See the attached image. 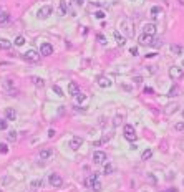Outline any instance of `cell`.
Returning <instances> with one entry per match:
<instances>
[{"mask_svg": "<svg viewBox=\"0 0 184 192\" xmlns=\"http://www.w3.org/2000/svg\"><path fill=\"white\" fill-rule=\"evenodd\" d=\"M85 184H86V187H90V189H93L95 192H101V189H103V186H101V182L98 181V175L93 172L90 177L85 181Z\"/></svg>", "mask_w": 184, "mask_h": 192, "instance_id": "1", "label": "cell"}, {"mask_svg": "<svg viewBox=\"0 0 184 192\" xmlns=\"http://www.w3.org/2000/svg\"><path fill=\"white\" fill-rule=\"evenodd\" d=\"M123 136H125L128 141H131V142L138 139V134H136V131H134V128L131 124H126L125 128H123Z\"/></svg>", "mask_w": 184, "mask_h": 192, "instance_id": "2", "label": "cell"}, {"mask_svg": "<svg viewBox=\"0 0 184 192\" xmlns=\"http://www.w3.org/2000/svg\"><path fill=\"white\" fill-rule=\"evenodd\" d=\"M52 13H53V9H52V7H50V5H43L42 9L36 12V17H38L40 20H47Z\"/></svg>", "mask_w": 184, "mask_h": 192, "instance_id": "3", "label": "cell"}, {"mask_svg": "<svg viewBox=\"0 0 184 192\" xmlns=\"http://www.w3.org/2000/svg\"><path fill=\"white\" fill-rule=\"evenodd\" d=\"M169 76L173 80H181L182 76H184V70L181 66H171L169 68Z\"/></svg>", "mask_w": 184, "mask_h": 192, "instance_id": "4", "label": "cell"}, {"mask_svg": "<svg viewBox=\"0 0 184 192\" xmlns=\"http://www.w3.org/2000/svg\"><path fill=\"white\" fill-rule=\"evenodd\" d=\"M48 182H50L52 187H61L63 179H61L58 174H50V175H48Z\"/></svg>", "mask_w": 184, "mask_h": 192, "instance_id": "5", "label": "cell"}, {"mask_svg": "<svg viewBox=\"0 0 184 192\" xmlns=\"http://www.w3.org/2000/svg\"><path fill=\"white\" fill-rule=\"evenodd\" d=\"M93 162L95 164H103V162H106V152H103V151H95L93 152Z\"/></svg>", "mask_w": 184, "mask_h": 192, "instance_id": "6", "label": "cell"}, {"mask_svg": "<svg viewBox=\"0 0 184 192\" xmlns=\"http://www.w3.org/2000/svg\"><path fill=\"white\" fill-rule=\"evenodd\" d=\"M40 55H43V56H50V55H53V45H50V43H42L40 45Z\"/></svg>", "mask_w": 184, "mask_h": 192, "instance_id": "7", "label": "cell"}, {"mask_svg": "<svg viewBox=\"0 0 184 192\" xmlns=\"http://www.w3.org/2000/svg\"><path fill=\"white\" fill-rule=\"evenodd\" d=\"M23 58H25L27 61L35 63V61H38V58H40V53L35 51V50H28L27 53H23Z\"/></svg>", "mask_w": 184, "mask_h": 192, "instance_id": "8", "label": "cell"}, {"mask_svg": "<svg viewBox=\"0 0 184 192\" xmlns=\"http://www.w3.org/2000/svg\"><path fill=\"white\" fill-rule=\"evenodd\" d=\"M2 89H3V91H7L9 95L13 96V93H15V85H13V81H12V80H5V81L2 83Z\"/></svg>", "mask_w": 184, "mask_h": 192, "instance_id": "9", "label": "cell"}, {"mask_svg": "<svg viewBox=\"0 0 184 192\" xmlns=\"http://www.w3.org/2000/svg\"><path fill=\"white\" fill-rule=\"evenodd\" d=\"M156 30H158L156 23H146V25L143 27V33H146V35H153V36H154Z\"/></svg>", "mask_w": 184, "mask_h": 192, "instance_id": "10", "label": "cell"}, {"mask_svg": "<svg viewBox=\"0 0 184 192\" xmlns=\"http://www.w3.org/2000/svg\"><path fill=\"white\" fill-rule=\"evenodd\" d=\"M96 83H98V86H100V88H109V86H111V80H109L108 76H98Z\"/></svg>", "mask_w": 184, "mask_h": 192, "instance_id": "11", "label": "cell"}, {"mask_svg": "<svg viewBox=\"0 0 184 192\" xmlns=\"http://www.w3.org/2000/svg\"><path fill=\"white\" fill-rule=\"evenodd\" d=\"M81 144H83V139H81L80 136H75V137H71V141H70V144H68V146H70L73 151H78Z\"/></svg>", "mask_w": 184, "mask_h": 192, "instance_id": "12", "label": "cell"}, {"mask_svg": "<svg viewBox=\"0 0 184 192\" xmlns=\"http://www.w3.org/2000/svg\"><path fill=\"white\" fill-rule=\"evenodd\" d=\"M121 27H123V30H125V33L128 35V36H134V28H131V25H129L128 20H123Z\"/></svg>", "mask_w": 184, "mask_h": 192, "instance_id": "13", "label": "cell"}, {"mask_svg": "<svg viewBox=\"0 0 184 192\" xmlns=\"http://www.w3.org/2000/svg\"><path fill=\"white\" fill-rule=\"evenodd\" d=\"M52 156H53V149H50V148H45V149L40 151V161H47V159L52 157Z\"/></svg>", "mask_w": 184, "mask_h": 192, "instance_id": "14", "label": "cell"}, {"mask_svg": "<svg viewBox=\"0 0 184 192\" xmlns=\"http://www.w3.org/2000/svg\"><path fill=\"white\" fill-rule=\"evenodd\" d=\"M113 36H114V40H116V43L120 45V47H123V45L126 43V38H125V35H123V33H120L118 30H114V32H113Z\"/></svg>", "mask_w": 184, "mask_h": 192, "instance_id": "15", "label": "cell"}, {"mask_svg": "<svg viewBox=\"0 0 184 192\" xmlns=\"http://www.w3.org/2000/svg\"><path fill=\"white\" fill-rule=\"evenodd\" d=\"M68 93H70L71 96H76V95H80V86L75 83V81H71V83L68 85Z\"/></svg>", "mask_w": 184, "mask_h": 192, "instance_id": "16", "label": "cell"}, {"mask_svg": "<svg viewBox=\"0 0 184 192\" xmlns=\"http://www.w3.org/2000/svg\"><path fill=\"white\" fill-rule=\"evenodd\" d=\"M5 118H7V121H15V118H17V111H15L13 108H7L5 109Z\"/></svg>", "mask_w": 184, "mask_h": 192, "instance_id": "17", "label": "cell"}, {"mask_svg": "<svg viewBox=\"0 0 184 192\" xmlns=\"http://www.w3.org/2000/svg\"><path fill=\"white\" fill-rule=\"evenodd\" d=\"M149 13H151V17H153L154 20H156V18H159V17H161V13H163V9H161V7H158V5H154V7H151V12H149Z\"/></svg>", "mask_w": 184, "mask_h": 192, "instance_id": "18", "label": "cell"}, {"mask_svg": "<svg viewBox=\"0 0 184 192\" xmlns=\"http://www.w3.org/2000/svg\"><path fill=\"white\" fill-rule=\"evenodd\" d=\"M151 42H153V35H146V33H143L141 36H140V43L141 45H151Z\"/></svg>", "mask_w": 184, "mask_h": 192, "instance_id": "19", "label": "cell"}, {"mask_svg": "<svg viewBox=\"0 0 184 192\" xmlns=\"http://www.w3.org/2000/svg\"><path fill=\"white\" fill-rule=\"evenodd\" d=\"M12 48V42L7 38H0V50H10Z\"/></svg>", "mask_w": 184, "mask_h": 192, "instance_id": "20", "label": "cell"}, {"mask_svg": "<svg viewBox=\"0 0 184 192\" xmlns=\"http://www.w3.org/2000/svg\"><path fill=\"white\" fill-rule=\"evenodd\" d=\"M32 83L35 85V86H38V88H43L45 86V81L42 80V78H38V76H32Z\"/></svg>", "mask_w": 184, "mask_h": 192, "instance_id": "21", "label": "cell"}, {"mask_svg": "<svg viewBox=\"0 0 184 192\" xmlns=\"http://www.w3.org/2000/svg\"><path fill=\"white\" fill-rule=\"evenodd\" d=\"M9 22H10V15L7 13V12H0V25L9 23Z\"/></svg>", "mask_w": 184, "mask_h": 192, "instance_id": "22", "label": "cell"}, {"mask_svg": "<svg viewBox=\"0 0 184 192\" xmlns=\"http://www.w3.org/2000/svg\"><path fill=\"white\" fill-rule=\"evenodd\" d=\"M151 156H153V151H151V149H146V151H143L141 159H143V161H148V159H151Z\"/></svg>", "mask_w": 184, "mask_h": 192, "instance_id": "23", "label": "cell"}, {"mask_svg": "<svg viewBox=\"0 0 184 192\" xmlns=\"http://www.w3.org/2000/svg\"><path fill=\"white\" fill-rule=\"evenodd\" d=\"M7 141L15 142V141H17V133H15V131H10L9 134H7Z\"/></svg>", "mask_w": 184, "mask_h": 192, "instance_id": "24", "label": "cell"}, {"mask_svg": "<svg viewBox=\"0 0 184 192\" xmlns=\"http://www.w3.org/2000/svg\"><path fill=\"white\" fill-rule=\"evenodd\" d=\"M171 51L174 53V55H181V51H182V48L179 47V45H171Z\"/></svg>", "mask_w": 184, "mask_h": 192, "instance_id": "25", "label": "cell"}, {"mask_svg": "<svg viewBox=\"0 0 184 192\" xmlns=\"http://www.w3.org/2000/svg\"><path fill=\"white\" fill-rule=\"evenodd\" d=\"M30 187H32V189H38V187H42V179L32 181V182H30Z\"/></svg>", "mask_w": 184, "mask_h": 192, "instance_id": "26", "label": "cell"}, {"mask_svg": "<svg viewBox=\"0 0 184 192\" xmlns=\"http://www.w3.org/2000/svg\"><path fill=\"white\" fill-rule=\"evenodd\" d=\"M67 10H68L67 2H65V0H63V2H60V13H61V15H65V13H67Z\"/></svg>", "mask_w": 184, "mask_h": 192, "instance_id": "27", "label": "cell"}, {"mask_svg": "<svg viewBox=\"0 0 184 192\" xmlns=\"http://www.w3.org/2000/svg\"><path fill=\"white\" fill-rule=\"evenodd\" d=\"M25 43V36H22V35H18L17 38H15V45L17 47H22V45Z\"/></svg>", "mask_w": 184, "mask_h": 192, "instance_id": "28", "label": "cell"}, {"mask_svg": "<svg viewBox=\"0 0 184 192\" xmlns=\"http://www.w3.org/2000/svg\"><path fill=\"white\" fill-rule=\"evenodd\" d=\"M161 45H163V42H161V40H158V38H153V42H151V45H149V47H153V48H159Z\"/></svg>", "mask_w": 184, "mask_h": 192, "instance_id": "29", "label": "cell"}, {"mask_svg": "<svg viewBox=\"0 0 184 192\" xmlns=\"http://www.w3.org/2000/svg\"><path fill=\"white\" fill-rule=\"evenodd\" d=\"M52 89H53V91H55L58 96H63V89H61L58 85H53V88H52Z\"/></svg>", "mask_w": 184, "mask_h": 192, "instance_id": "30", "label": "cell"}, {"mask_svg": "<svg viewBox=\"0 0 184 192\" xmlns=\"http://www.w3.org/2000/svg\"><path fill=\"white\" fill-rule=\"evenodd\" d=\"M174 129L176 131H184V121H179L174 124Z\"/></svg>", "mask_w": 184, "mask_h": 192, "instance_id": "31", "label": "cell"}, {"mask_svg": "<svg viewBox=\"0 0 184 192\" xmlns=\"http://www.w3.org/2000/svg\"><path fill=\"white\" fill-rule=\"evenodd\" d=\"M113 171H114V169H113L111 164H106L105 169H103V172H105V174H113Z\"/></svg>", "mask_w": 184, "mask_h": 192, "instance_id": "32", "label": "cell"}, {"mask_svg": "<svg viewBox=\"0 0 184 192\" xmlns=\"http://www.w3.org/2000/svg\"><path fill=\"white\" fill-rule=\"evenodd\" d=\"M96 40H98V42H100L101 45H106V36H105V35L98 33V35H96Z\"/></svg>", "mask_w": 184, "mask_h": 192, "instance_id": "33", "label": "cell"}, {"mask_svg": "<svg viewBox=\"0 0 184 192\" xmlns=\"http://www.w3.org/2000/svg\"><path fill=\"white\" fill-rule=\"evenodd\" d=\"M178 95V86H173L169 89V93H167V96H176Z\"/></svg>", "mask_w": 184, "mask_h": 192, "instance_id": "34", "label": "cell"}, {"mask_svg": "<svg viewBox=\"0 0 184 192\" xmlns=\"http://www.w3.org/2000/svg\"><path fill=\"white\" fill-rule=\"evenodd\" d=\"M95 17L101 20V18H105V17H106V13H105V12H103V10H98V12H96V13H95Z\"/></svg>", "mask_w": 184, "mask_h": 192, "instance_id": "35", "label": "cell"}, {"mask_svg": "<svg viewBox=\"0 0 184 192\" xmlns=\"http://www.w3.org/2000/svg\"><path fill=\"white\" fill-rule=\"evenodd\" d=\"M7 129V119H0V131H5Z\"/></svg>", "mask_w": 184, "mask_h": 192, "instance_id": "36", "label": "cell"}, {"mask_svg": "<svg viewBox=\"0 0 184 192\" xmlns=\"http://www.w3.org/2000/svg\"><path fill=\"white\" fill-rule=\"evenodd\" d=\"M9 152V148H7V144H0V154H7Z\"/></svg>", "mask_w": 184, "mask_h": 192, "instance_id": "37", "label": "cell"}, {"mask_svg": "<svg viewBox=\"0 0 184 192\" xmlns=\"http://www.w3.org/2000/svg\"><path fill=\"white\" fill-rule=\"evenodd\" d=\"M75 98H76V101H78V103H83V101H85V98H86V96H85V95H81V93H80V95H76Z\"/></svg>", "mask_w": 184, "mask_h": 192, "instance_id": "38", "label": "cell"}, {"mask_svg": "<svg viewBox=\"0 0 184 192\" xmlns=\"http://www.w3.org/2000/svg\"><path fill=\"white\" fill-rule=\"evenodd\" d=\"M129 53H131L133 56H136V55H138V48H136V47H133L131 50H129Z\"/></svg>", "mask_w": 184, "mask_h": 192, "instance_id": "39", "label": "cell"}, {"mask_svg": "<svg viewBox=\"0 0 184 192\" xmlns=\"http://www.w3.org/2000/svg\"><path fill=\"white\" fill-rule=\"evenodd\" d=\"M133 81H134V83H136V85H140L141 81H143V78H141V76H136V78H134Z\"/></svg>", "mask_w": 184, "mask_h": 192, "instance_id": "40", "label": "cell"}, {"mask_svg": "<svg viewBox=\"0 0 184 192\" xmlns=\"http://www.w3.org/2000/svg\"><path fill=\"white\" fill-rule=\"evenodd\" d=\"M55 134H56V131H55V129H50V131H48V137H53Z\"/></svg>", "mask_w": 184, "mask_h": 192, "instance_id": "41", "label": "cell"}, {"mask_svg": "<svg viewBox=\"0 0 184 192\" xmlns=\"http://www.w3.org/2000/svg\"><path fill=\"white\" fill-rule=\"evenodd\" d=\"M75 2H76V5H78V7H81L85 3V0H75Z\"/></svg>", "mask_w": 184, "mask_h": 192, "instance_id": "42", "label": "cell"}, {"mask_svg": "<svg viewBox=\"0 0 184 192\" xmlns=\"http://www.w3.org/2000/svg\"><path fill=\"white\" fill-rule=\"evenodd\" d=\"M129 149H131V151H136L138 146H136V144H131V146H129Z\"/></svg>", "mask_w": 184, "mask_h": 192, "instance_id": "43", "label": "cell"}, {"mask_svg": "<svg viewBox=\"0 0 184 192\" xmlns=\"http://www.w3.org/2000/svg\"><path fill=\"white\" fill-rule=\"evenodd\" d=\"M149 181H151V182H156V179H154L153 174H149Z\"/></svg>", "mask_w": 184, "mask_h": 192, "instance_id": "44", "label": "cell"}, {"mask_svg": "<svg viewBox=\"0 0 184 192\" xmlns=\"http://www.w3.org/2000/svg\"><path fill=\"white\" fill-rule=\"evenodd\" d=\"M166 192H176V189H169V190H166Z\"/></svg>", "mask_w": 184, "mask_h": 192, "instance_id": "45", "label": "cell"}, {"mask_svg": "<svg viewBox=\"0 0 184 192\" xmlns=\"http://www.w3.org/2000/svg\"><path fill=\"white\" fill-rule=\"evenodd\" d=\"M182 66H184V60H182Z\"/></svg>", "mask_w": 184, "mask_h": 192, "instance_id": "46", "label": "cell"}, {"mask_svg": "<svg viewBox=\"0 0 184 192\" xmlns=\"http://www.w3.org/2000/svg\"><path fill=\"white\" fill-rule=\"evenodd\" d=\"M182 116H184V109H182Z\"/></svg>", "mask_w": 184, "mask_h": 192, "instance_id": "47", "label": "cell"}, {"mask_svg": "<svg viewBox=\"0 0 184 192\" xmlns=\"http://www.w3.org/2000/svg\"><path fill=\"white\" fill-rule=\"evenodd\" d=\"M182 184H184V181H182Z\"/></svg>", "mask_w": 184, "mask_h": 192, "instance_id": "48", "label": "cell"}, {"mask_svg": "<svg viewBox=\"0 0 184 192\" xmlns=\"http://www.w3.org/2000/svg\"><path fill=\"white\" fill-rule=\"evenodd\" d=\"M0 12H2V10H0Z\"/></svg>", "mask_w": 184, "mask_h": 192, "instance_id": "49", "label": "cell"}]
</instances>
